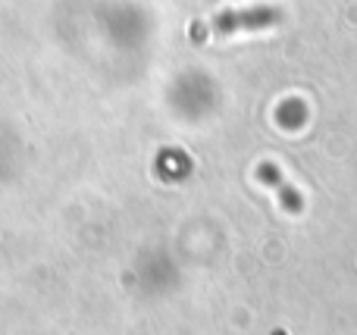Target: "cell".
Instances as JSON below:
<instances>
[{
  "label": "cell",
  "mask_w": 357,
  "mask_h": 335,
  "mask_svg": "<svg viewBox=\"0 0 357 335\" xmlns=\"http://www.w3.org/2000/svg\"><path fill=\"white\" fill-rule=\"evenodd\" d=\"M260 176H264V179H266V182H270V185H273V188H276V192H279V198H282V201H285V207H289V210H291V213H301V210H304L301 198H298V194H295V192H291V188H289V185H285V182H282V179H279V173H276V169H273V166H264V169H260Z\"/></svg>",
  "instance_id": "6da1fadb"
}]
</instances>
